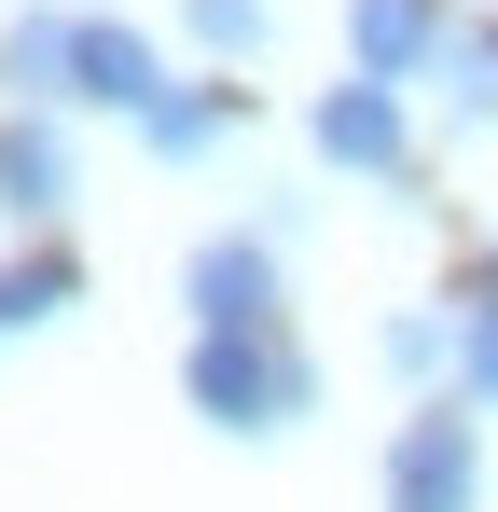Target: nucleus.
Wrapping results in <instances>:
<instances>
[{"label":"nucleus","instance_id":"1","mask_svg":"<svg viewBox=\"0 0 498 512\" xmlns=\"http://www.w3.org/2000/svg\"><path fill=\"white\" fill-rule=\"evenodd\" d=\"M194 416L208 429H291V416H319V360L277 333H194Z\"/></svg>","mask_w":498,"mask_h":512},{"label":"nucleus","instance_id":"8","mask_svg":"<svg viewBox=\"0 0 498 512\" xmlns=\"http://www.w3.org/2000/svg\"><path fill=\"white\" fill-rule=\"evenodd\" d=\"M70 42H83V14H14L0 28V84L14 97H70Z\"/></svg>","mask_w":498,"mask_h":512},{"label":"nucleus","instance_id":"3","mask_svg":"<svg viewBox=\"0 0 498 512\" xmlns=\"http://www.w3.org/2000/svg\"><path fill=\"white\" fill-rule=\"evenodd\" d=\"M180 291H194L208 333H277V250L263 236H208V250L180 263Z\"/></svg>","mask_w":498,"mask_h":512},{"label":"nucleus","instance_id":"13","mask_svg":"<svg viewBox=\"0 0 498 512\" xmlns=\"http://www.w3.org/2000/svg\"><path fill=\"white\" fill-rule=\"evenodd\" d=\"M194 42H208V56H249V42H263V0H194Z\"/></svg>","mask_w":498,"mask_h":512},{"label":"nucleus","instance_id":"7","mask_svg":"<svg viewBox=\"0 0 498 512\" xmlns=\"http://www.w3.org/2000/svg\"><path fill=\"white\" fill-rule=\"evenodd\" d=\"M346 56H360V84H402L443 56V14L429 0H346Z\"/></svg>","mask_w":498,"mask_h":512},{"label":"nucleus","instance_id":"9","mask_svg":"<svg viewBox=\"0 0 498 512\" xmlns=\"http://www.w3.org/2000/svg\"><path fill=\"white\" fill-rule=\"evenodd\" d=\"M70 291H83V263H70V250L0 263V333H42V319H70Z\"/></svg>","mask_w":498,"mask_h":512},{"label":"nucleus","instance_id":"2","mask_svg":"<svg viewBox=\"0 0 498 512\" xmlns=\"http://www.w3.org/2000/svg\"><path fill=\"white\" fill-rule=\"evenodd\" d=\"M485 499V443H471V402H429L388 443V512H471Z\"/></svg>","mask_w":498,"mask_h":512},{"label":"nucleus","instance_id":"5","mask_svg":"<svg viewBox=\"0 0 498 512\" xmlns=\"http://www.w3.org/2000/svg\"><path fill=\"white\" fill-rule=\"evenodd\" d=\"M70 97H97V111H153L166 70H153V42H139V28L83 14V42H70Z\"/></svg>","mask_w":498,"mask_h":512},{"label":"nucleus","instance_id":"11","mask_svg":"<svg viewBox=\"0 0 498 512\" xmlns=\"http://www.w3.org/2000/svg\"><path fill=\"white\" fill-rule=\"evenodd\" d=\"M429 70H443V97L485 125V111H498V28H443V56H429Z\"/></svg>","mask_w":498,"mask_h":512},{"label":"nucleus","instance_id":"10","mask_svg":"<svg viewBox=\"0 0 498 512\" xmlns=\"http://www.w3.org/2000/svg\"><path fill=\"white\" fill-rule=\"evenodd\" d=\"M222 125H236V84H194V97H153V111H139V139H153V153H208Z\"/></svg>","mask_w":498,"mask_h":512},{"label":"nucleus","instance_id":"14","mask_svg":"<svg viewBox=\"0 0 498 512\" xmlns=\"http://www.w3.org/2000/svg\"><path fill=\"white\" fill-rule=\"evenodd\" d=\"M443 346H457L443 319H388V374H443Z\"/></svg>","mask_w":498,"mask_h":512},{"label":"nucleus","instance_id":"4","mask_svg":"<svg viewBox=\"0 0 498 512\" xmlns=\"http://www.w3.org/2000/svg\"><path fill=\"white\" fill-rule=\"evenodd\" d=\"M305 139H319L332 167L388 180V167H402V97H388V84H332L319 111H305Z\"/></svg>","mask_w":498,"mask_h":512},{"label":"nucleus","instance_id":"12","mask_svg":"<svg viewBox=\"0 0 498 512\" xmlns=\"http://www.w3.org/2000/svg\"><path fill=\"white\" fill-rule=\"evenodd\" d=\"M457 402H498V319H485V305L457 319Z\"/></svg>","mask_w":498,"mask_h":512},{"label":"nucleus","instance_id":"6","mask_svg":"<svg viewBox=\"0 0 498 512\" xmlns=\"http://www.w3.org/2000/svg\"><path fill=\"white\" fill-rule=\"evenodd\" d=\"M56 208H70V139L42 111H14L0 125V222H56Z\"/></svg>","mask_w":498,"mask_h":512},{"label":"nucleus","instance_id":"15","mask_svg":"<svg viewBox=\"0 0 498 512\" xmlns=\"http://www.w3.org/2000/svg\"><path fill=\"white\" fill-rule=\"evenodd\" d=\"M471 305H485V319H498V250H485V263H471Z\"/></svg>","mask_w":498,"mask_h":512}]
</instances>
